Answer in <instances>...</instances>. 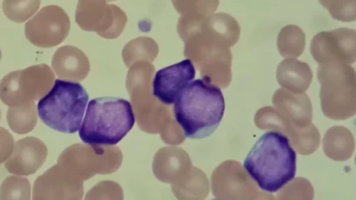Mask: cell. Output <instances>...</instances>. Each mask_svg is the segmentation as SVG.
Returning <instances> with one entry per match:
<instances>
[{
	"mask_svg": "<svg viewBox=\"0 0 356 200\" xmlns=\"http://www.w3.org/2000/svg\"><path fill=\"white\" fill-rule=\"evenodd\" d=\"M243 167L262 191L275 193L296 176L297 154L286 135L270 131L254 144Z\"/></svg>",
	"mask_w": 356,
	"mask_h": 200,
	"instance_id": "obj_1",
	"label": "cell"
},
{
	"mask_svg": "<svg viewBox=\"0 0 356 200\" xmlns=\"http://www.w3.org/2000/svg\"><path fill=\"white\" fill-rule=\"evenodd\" d=\"M225 101L221 89L208 79L192 81L175 103L176 122L186 138L203 139L211 135L221 124Z\"/></svg>",
	"mask_w": 356,
	"mask_h": 200,
	"instance_id": "obj_2",
	"label": "cell"
},
{
	"mask_svg": "<svg viewBox=\"0 0 356 200\" xmlns=\"http://www.w3.org/2000/svg\"><path fill=\"white\" fill-rule=\"evenodd\" d=\"M135 117L130 101L99 97L88 104L79 130L81 140L91 147L116 145L131 131Z\"/></svg>",
	"mask_w": 356,
	"mask_h": 200,
	"instance_id": "obj_3",
	"label": "cell"
},
{
	"mask_svg": "<svg viewBox=\"0 0 356 200\" xmlns=\"http://www.w3.org/2000/svg\"><path fill=\"white\" fill-rule=\"evenodd\" d=\"M89 94L80 83L56 80L37 105L40 120L47 127L64 134L79 131L87 110Z\"/></svg>",
	"mask_w": 356,
	"mask_h": 200,
	"instance_id": "obj_4",
	"label": "cell"
},
{
	"mask_svg": "<svg viewBox=\"0 0 356 200\" xmlns=\"http://www.w3.org/2000/svg\"><path fill=\"white\" fill-rule=\"evenodd\" d=\"M195 76V67L190 60L165 67L155 74L152 94L163 104L175 103L179 94L192 83Z\"/></svg>",
	"mask_w": 356,
	"mask_h": 200,
	"instance_id": "obj_5",
	"label": "cell"
}]
</instances>
